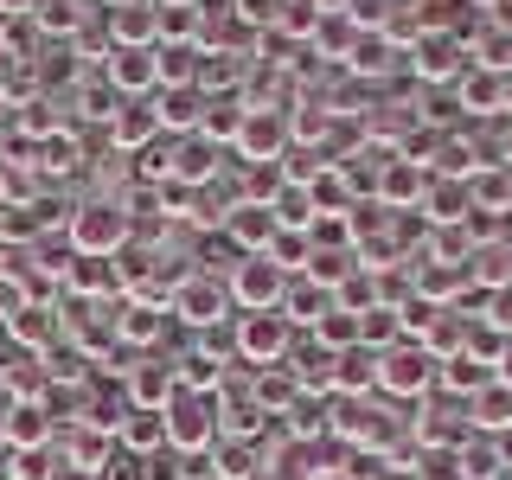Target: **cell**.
<instances>
[{
    "label": "cell",
    "mask_w": 512,
    "mask_h": 480,
    "mask_svg": "<svg viewBox=\"0 0 512 480\" xmlns=\"http://www.w3.org/2000/svg\"><path fill=\"white\" fill-rule=\"evenodd\" d=\"M26 308V282L13 269H0V327H13V314Z\"/></svg>",
    "instance_id": "48"
},
{
    "label": "cell",
    "mask_w": 512,
    "mask_h": 480,
    "mask_svg": "<svg viewBox=\"0 0 512 480\" xmlns=\"http://www.w3.org/2000/svg\"><path fill=\"white\" fill-rule=\"evenodd\" d=\"M352 45H359V20H352V13H320V26H314L308 52L333 58V64H346V58H352Z\"/></svg>",
    "instance_id": "25"
},
{
    "label": "cell",
    "mask_w": 512,
    "mask_h": 480,
    "mask_svg": "<svg viewBox=\"0 0 512 480\" xmlns=\"http://www.w3.org/2000/svg\"><path fill=\"white\" fill-rule=\"evenodd\" d=\"M173 378H180V391H192V397H205L212 391V384L224 378V352H180V359H173Z\"/></svg>",
    "instance_id": "32"
},
{
    "label": "cell",
    "mask_w": 512,
    "mask_h": 480,
    "mask_svg": "<svg viewBox=\"0 0 512 480\" xmlns=\"http://www.w3.org/2000/svg\"><path fill=\"white\" fill-rule=\"evenodd\" d=\"M64 288H71V295H116L122 301V269L109 263V256H77Z\"/></svg>",
    "instance_id": "24"
},
{
    "label": "cell",
    "mask_w": 512,
    "mask_h": 480,
    "mask_svg": "<svg viewBox=\"0 0 512 480\" xmlns=\"http://www.w3.org/2000/svg\"><path fill=\"white\" fill-rule=\"evenodd\" d=\"M314 340L327 346V352H352V346H359V314H346V308L320 314L314 320Z\"/></svg>",
    "instance_id": "43"
},
{
    "label": "cell",
    "mask_w": 512,
    "mask_h": 480,
    "mask_svg": "<svg viewBox=\"0 0 512 480\" xmlns=\"http://www.w3.org/2000/svg\"><path fill=\"white\" fill-rule=\"evenodd\" d=\"M13 122H20V135H26V141H52L58 128H64V116H58L52 96H32L26 109H13Z\"/></svg>",
    "instance_id": "42"
},
{
    "label": "cell",
    "mask_w": 512,
    "mask_h": 480,
    "mask_svg": "<svg viewBox=\"0 0 512 480\" xmlns=\"http://www.w3.org/2000/svg\"><path fill=\"white\" fill-rule=\"evenodd\" d=\"M122 384H128V410H167L173 397H180V378H173V365H160V359L128 365Z\"/></svg>",
    "instance_id": "12"
},
{
    "label": "cell",
    "mask_w": 512,
    "mask_h": 480,
    "mask_svg": "<svg viewBox=\"0 0 512 480\" xmlns=\"http://www.w3.org/2000/svg\"><path fill=\"white\" fill-rule=\"evenodd\" d=\"M71 103H77V116L84 122H116V109H122V96H116V84H109L103 71L96 77H77V90H71Z\"/></svg>",
    "instance_id": "31"
},
{
    "label": "cell",
    "mask_w": 512,
    "mask_h": 480,
    "mask_svg": "<svg viewBox=\"0 0 512 480\" xmlns=\"http://www.w3.org/2000/svg\"><path fill=\"white\" fill-rule=\"evenodd\" d=\"M455 103L468 109V116H500L506 109V77L487 71V64H468V71L455 77Z\"/></svg>",
    "instance_id": "15"
},
{
    "label": "cell",
    "mask_w": 512,
    "mask_h": 480,
    "mask_svg": "<svg viewBox=\"0 0 512 480\" xmlns=\"http://www.w3.org/2000/svg\"><path fill=\"white\" fill-rule=\"evenodd\" d=\"M493 378H500L506 391H512V340H506V352H500V365H493Z\"/></svg>",
    "instance_id": "52"
},
{
    "label": "cell",
    "mask_w": 512,
    "mask_h": 480,
    "mask_svg": "<svg viewBox=\"0 0 512 480\" xmlns=\"http://www.w3.org/2000/svg\"><path fill=\"white\" fill-rule=\"evenodd\" d=\"M39 154H45V173H52V180H58V173H77V141L71 135H52V141H39Z\"/></svg>",
    "instance_id": "47"
},
{
    "label": "cell",
    "mask_w": 512,
    "mask_h": 480,
    "mask_svg": "<svg viewBox=\"0 0 512 480\" xmlns=\"http://www.w3.org/2000/svg\"><path fill=\"white\" fill-rule=\"evenodd\" d=\"M391 58H397V45L384 39V32H372V39L359 32V45H352L346 71H352V77H384V71H391Z\"/></svg>",
    "instance_id": "39"
},
{
    "label": "cell",
    "mask_w": 512,
    "mask_h": 480,
    "mask_svg": "<svg viewBox=\"0 0 512 480\" xmlns=\"http://www.w3.org/2000/svg\"><path fill=\"white\" fill-rule=\"evenodd\" d=\"M436 372H442V359L416 340H397L391 352H378V391H391V397H423L436 384Z\"/></svg>",
    "instance_id": "2"
},
{
    "label": "cell",
    "mask_w": 512,
    "mask_h": 480,
    "mask_svg": "<svg viewBox=\"0 0 512 480\" xmlns=\"http://www.w3.org/2000/svg\"><path fill=\"white\" fill-rule=\"evenodd\" d=\"M250 397L263 404V416H288V410H295V397H301V384H295L288 365H263V372L250 378Z\"/></svg>",
    "instance_id": "21"
},
{
    "label": "cell",
    "mask_w": 512,
    "mask_h": 480,
    "mask_svg": "<svg viewBox=\"0 0 512 480\" xmlns=\"http://www.w3.org/2000/svg\"><path fill=\"white\" fill-rule=\"evenodd\" d=\"M378 384V352L372 346H352L333 359V391H346V397H365Z\"/></svg>",
    "instance_id": "30"
},
{
    "label": "cell",
    "mask_w": 512,
    "mask_h": 480,
    "mask_svg": "<svg viewBox=\"0 0 512 480\" xmlns=\"http://www.w3.org/2000/svg\"><path fill=\"white\" fill-rule=\"evenodd\" d=\"M416 480H468L461 474V461H455V448H423V461L410 468Z\"/></svg>",
    "instance_id": "45"
},
{
    "label": "cell",
    "mask_w": 512,
    "mask_h": 480,
    "mask_svg": "<svg viewBox=\"0 0 512 480\" xmlns=\"http://www.w3.org/2000/svg\"><path fill=\"white\" fill-rule=\"evenodd\" d=\"M0 448H13V404L0 397Z\"/></svg>",
    "instance_id": "51"
},
{
    "label": "cell",
    "mask_w": 512,
    "mask_h": 480,
    "mask_svg": "<svg viewBox=\"0 0 512 480\" xmlns=\"http://www.w3.org/2000/svg\"><path fill=\"white\" fill-rule=\"evenodd\" d=\"M263 256L282 269V276H308V263H314V237H308V231H276V244H269Z\"/></svg>",
    "instance_id": "38"
},
{
    "label": "cell",
    "mask_w": 512,
    "mask_h": 480,
    "mask_svg": "<svg viewBox=\"0 0 512 480\" xmlns=\"http://www.w3.org/2000/svg\"><path fill=\"white\" fill-rule=\"evenodd\" d=\"M314 26H320V7H314V0H282V13H276V32H282V39H314Z\"/></svg>",
    "instance_id": "44"
},
{
    "label": "cell",
    "mask_w": 512,
    "mask_h": 480,
    "mask_svg": "<svg viewBox=\"0 0 512 480\" xmlns=\"http://www.w3.org/2000/svg\"><path fill=\"white\" fill-rule=\"evenodd\" d=\"M167 320H173L167 308H154V301H128V295H122V301H116V340H122V346H154L160 333H167Z\"/></svg>",
    "instance_id": "17"
},
{
    "label": "cell",
    "mask_w": 512,
    "mask_h": 480,
    "mask_svg": "<svg viewBox=\"0 0 512 480\" xmlns=\"http://www.w3.org/2000/svg\"><path fill=\"white\" fill-rule=\"evenodd\" d=\"M423 192H429V167H423V160H404V154H397L391 167L378 173L372 199L384 205V212H404V205H423Z\"/></svg>",
    "instance_id": "11"
},
{
    "label": "cell",
    "mask_w": 512,
    "mask_h": 480,
    "mask_svg": "<svg viewBox=\"0 0 512 480\" xmlns=\"http://www.w3.org/2000/svg\"><path fill=\"white\" fill-rule=\"evenodd\" d=\"M13 480H58L45 448H13Z\"/></svg>",
    "instance_id": "46"
},
{
    "label": "cell",
    "mask_w": 512,
    "mask_h": 480,
    "mask_svg": "<svg viewBox=\"0 0 512 480\" xmlns=\"http://www.w3.org/2000/svg\"><path fill=\"white\" fill-rule=\"evenodd\" d=\"M288 282H295V276H282L269 256H244V263L231 269V282H224V288H231V301H237L244 314H269V308H282V288H288Z\"/></svg>",
    "instance_id": "7"
},
{
    "label": "cell",
    "mask_w": 512,
    "mask_h": 480,
    "mask_svg": "<svg viewBox=\"0 0 512 480\" xmlns=\"http://www.w3.org/2000/svg\"><path fill=\"white\" fill-rule=\"evenodd\" d=\"M320 314H333V288H320L308 276H295V282L282 288V320H288V327H308L314 333Z\"/></svg>",
    "instance_id": "19"
},
{
    "label": "cell",
    "mask_w": 512,
    "mask_h": 480,
    "mask_svg": "<svg viewBox=\"0 0 512 480\" xmlns=\"http://www.w3.org/2000/svg\"><path fill=\"white\" fill-rule=\"evenodd\" d=\"M468 429H474V436H506V429H512V391L500 378H493L487 391L468 397Z\"/></svg>",
    "instance_id": "20"
},
{
    "label": "cell",
    "mask_w": 512,
    "mask_h": 480,
    "mask_svg": "<svg viewBox=\"0 0 512 480\" xmlns=\"http://www.w3.org/2000/svg\"><path fill=\"white\" fill-rule=\"evenodd\" d=\"M109 45H160L154 0H116L109 7Z\"/></svg>",
    "instance_id": "16"
},
{
    "label": "cell",
    "mask_w": 512,
    "mask_h": 480,
    "mask_svg": "<svg viewBox=\"0 0 512 480\" xmlns=\"http://www.w3.org/2000/svg\"><path fill=\"white\" fill-rule=\"evenodd\" d=\"M231 346H237V359H250V365H282L288 352H295V327L282 320V308H269V314H237Z\"/></svg>",
    "instance_id": "3"
},
{
    "label": "cell",
    "mask_w": 512,
    "mask_h": 480,
    "mask_svg": "<svg viewBox=\"0 0 512 480\" xmlns=\"http://www.w3.org/2000/svg\"><path fill=\"white\" fill-rule=\"evenodd\" d=\"M103 77L116 84V96H148L160 90V64H154V45H116V52L103 58Z\"/></svg>",
    "instance_id": "9"
},
{
    "label": "cell",
    "mask_w": 512,
    "mask_h": 480,
    "mask_svg": "<svg viewBox=\"0 0 512 480\" xmlns=\"http://www.w3.org/2000/svg\"><path fill=\"white\" fill-rule=\"evenodd\" d=\"M39 13V0H0V20H32Z\"/></svg>",
    "instance_id": "50"
},
{
    "label": "cell",
    "mask_w": 512,
    "mask_h": 480,
    "mask_svg": "<svg viewBox=\"0 0 512 480\" xmlns=\"http://www.w3.org/2000/svg\"><path fill=\"white\" fill-rule=\"evenodd\" d=\"M58 327H64V314L45 308V301H26V308L13 314V340H20L26 352H45V346L58 340Z\"/></svg>",
    "instance_id": "26"
},
{
    "label": "cell",
    "mask_w": 512,
    "mask_h": 480,
    "mask_svg": "<svg viewBox=\"0 0 512 480\" xmlns=\"http://www.w3.org/2000/svg\"><path fill=\"white\" fill-rule=\"evenodd\" d=\"M212 468H218V480H250V474H263V455H256V442L218 436L212 442Z\"/></svg>",
    "instance_id": "34"
},
{
    "label": "cell",
    "mask_w": 512,
    "mask_h": 480,
    "mask_svg": "<svg viewBox=\"0 0 512 480\" xmlns=\"http://www.w3.org/2000/svg\"><path fill=\"white\" fill-rule=\"evenodd\" d=\"M218 167H224V148H212L205 135H180V141H173V180H180V186H192V192L212 186Z\"/></svg>",
    "instance_id": "14"
},
{
    "label": "cell",
    "mask_w": 512,
    "mask_h": 480,
    "mask_svg": "<svg viewBox=\"0 0 512 480\" xmlns=\"http://www.w3.org/2000/svg\"><path fill=\"white\" fill-rule=\"evenodd\" d=\"M436 384H442V391H455V397H474V391H487V384H493V365H487V359H474V352L461 346L455 359H442Z\"/></svg>",
    "instance_id": "27"
},
{
    "label": "cell",
    "mask_w": 512,
    "mask_h": 480,
    "mask_svg": "<svg viewBox=\"0 0 512 480\" xmlns=\"http://www.w3.org/2000/svg\"><path fill=\"white\" fill-rule=\"evenodd\" d=\"M231 308H237L231 288H224L218 276H205V269H199V276H186L180 288H173V301H167V314L186 320V327H199V333H212L218 320H231Z\"/></svg>",
    "instance_id": "4"
},
{
    "label": "cell",
    "mask_w": 512,
    "mask_h": 480,
    "mask_svg": "<svg viewBox=\"0 0 512 480\" xmlns=\"http://www.w3.org/2000/svg\"><path fill=\"white\" fill-rule=\"evenodd\" d=\"M500 480H512V468H506V474H500Z\"/></svg>",
    "instance_id": "54"
},
{
    "label": "cell",
    "mask_w": 512,
    "mask_h": 480,
    "mask_svg": "<svg viewBox=\"0 0 512 480\" xmlns=\"http://www.w3.org/2000/svg\"><path fill=\"white\" fill-rule=\"evenodd\" d=\"M154 64H160V90H199L205 52L199 45H154Z\"/></svg>",
    "instance_id": "23"
},
{
    "label": "cell",
    "mask_w": 512,
    "mask_h": 480,
    "mask_svg": "<svg viewBox=\"0 0 512 480\" xmlns=\"http://www.w3.org/2000/svg\"><path fill=\"white\" fill-rule=\"evenodd\" d=\"M269 212H276V231H314V199H308V186H282L276 199H269Z\"/></svg>",
    "instance_id": "37"
},
{
    "label": "cell",
    "mask_w": 512,
    "mask_h": 480,
    "mask_svg": "<svg viewBox=\"0 0 512 480\" xmlns=\"http://www.w3.org/2000/svg\"><path fill=\"white\" fill-rule=\"evenodd\" d=\"M212 442H218L212 397L180 391V397L167 404V448H173V455H212Z\"/></svg>",
    "instance_id": "5"
},
{
    "label": "cell",
    "mask_w": 512,
    "mask_h": 480,
    "mask_svg": "<svg viewBox=\"0 0 512 480\" xmlns=\"http://www.w3.org/2000/svg\"><path fill=\"white\" fill-rule=\"evenodd\" d=\"M244 116H250L244 96H224V103H218V96H205V122H199V135L212 141V148H231L237 128H244Z\"/></svg>",
    "instance_id": "28"
},
{
    "label": "cell",
    "mask_w": 512,
    "mask_h": 480,
    "mask_svg": "<svg viewBox=\"0 0 512 480\" xmlns=\"http://www.w3.org/2000/svg\"><path fill=\"white\" fill-rule=\"evenodd\" d=\"M423 205H429V224H468V180L429 186V192H423Z\"/></svg>",
    "instance_id": "40"
},
{
    "label": "cell",
    "mask_w": 512,
    "mask_h": 480,
    "mask_svg": "<svg viewBox=\"0 0 512 480\" xmlns=\"http://www.w3.org/2000/svg\"><path fill=\"white\" fill-rule=\"evenodd\" d=\"M455 461H461V474L468 480H500L506 474V455H500V442L493 436H468L455 448Z\"/></svg>",
    "instance_id": "33"
},
{
    "label": "cell",
    "mask_w": 512,
    "mask_h": 480,
    "mask_svg": "<svg viewBox=\"0 0 512 480\" xmlns=\"http://www.w3.org/2000/svg\"><path fill=\"white\" fill-rule=\"evenodd\" d=\"M32 20H39L45 39H77V32H84V7H77V0H39Z\"/></svg>",
    "instance_id": "41"
},
{
    "label": "cell",
    "mask_w": 512,
    "mask_h": 480,
    "mask_svg": "<svg viewBox=\"0 0 512 480\" xmlns=\"http://www.w3.org/2000/svg\"><path fill=\"white\" fill-rule=\"evenodd\" d=\"M160 135H167V128H160L154 103H122L116 122H109V148H116V154H141V148H154Z\"/></svg>",
    "instance_id": "13"
},
{
    "label": "cell",
    "mask_w": 512,
    "mask_h": 480,
    "mask_svg": "<svg viewBox=\"0 0 512 480\" xmlns=\"http://www.w3.org/2000/svg\"><path fill=\"white\" fill-rule=\"evenodd\" d=\"M237 13H244V20H250V26H276V13H282V0H244V7H237Z\"/></svg>",
    "instance_id": "49"
},
{
    "label": "cell",
    "mask_w": 512,
    "mask_h": 480,
    "mask_svg": "<svg viewBox=\"0 0 512 480\" xmlns=\"http://www.w3.org/2000/svg\"><path fill=\"white\" fill-rule=\"evenodd\" d=\"M154 109H160V128H167V135H199V122H205L199 90H167V96H154Z\"/></svg>",
    "instance_id": "29"
},
{
    "label": "cell",
    "mask_w": 512,
    "mask_h": 480,
    "mask_svg": "<svg viewBox=\"0 0 512 480\" xmlns=\"http://www.w3.org/2000/svg\"><path fill=\"white\" fill-rule=\"evenodd\" d=\"M468 64H487V71H512V26H480L468 39Z\"/></svg>",
    "instance_id": "35"
},
{
    "label": "cell",
    "mask_w": 512,
    "mask_h": 480,
    "mask_svg": "<svg viewBox=\"0 0 512 480\" xmlns=\"http://www.w3.org/2000/svg\"><path fill=\"white\" fill-rule=\"evenodd\" d=\"M45 442H52V410H45V397L13 404V448H45Z\"/></svg>",
    "instance_id": "36"
},
{
    "label": "cell",
    "mask_w": 512,
    "mask_h": 480,
    "mask_svg": "<svg viewBox=\"0 0 512 480\" xmlns=\"http://www.w3.org/2000/svg\"><path fill=\"white\" fill-rule=\"evenodd\" d=\"M116 448L122 455H154V448H167V410H122Z\"/></svg>",
    "instance_id": "18"
},
{
    "label": "cell",
    "mask_w": 512,
    "mask_h": 480,
    "mask_svg": "<svg viewBox=\"0 0 512 480\" xmlns=\"http://www.w3.org/2000/svg\"><path fill=\"white\" fill-rule=\"evenodd\" d=\"M410 71L423 77V84H455V77L468 71V39H461V32H423V39L410 45Z\"/></svg>",
    "instance_id": "8"
},
{
    "label": "cell",
    "mask_w": 512,
    "mask_h": 480,
    "mask_svg": "<svg viewBox=\"0 0 512 480\" xmlns=\"http://www.w3.org/2000/svg\"><path fill=\"white\" fill-rule=\"evenodd\" d=\"M468 212H480V218H512V173L480 167L474 180H468Z\"/></svg>",
    "instance_id": "22"
},
{
    "label": "cell",
    "mask_w": 512,
    "mask_h": 480,
    "mask_svg": "<svg viewBox=\"0 0 512 480\" xmlns=\"http://www.w3.org/2000/svg\"><path fill=\"white\" fill-rule=\"evenodd\" d=\"M128 244V212L116 199H90L71 212V256H116Z\"/></svg>",
    "instance_id": "1"
},
{
    "label": "cell",
    "mask_w": 512,
    "mask_h": 480,
    "mask_svg": "<svg viewBox=\"0 0 512 480\" xmlns=\"http://www.w3.org/2000/svg\"><path fill=\"white\" fill-rule=\"evenodd\" d=\"M7 109H13V96H7V77H0V122H7Z\"/></svg>",
    "instance_id": "53"
},
{
    "label": "cell",
    "mask_w": 512,
    "mask_h": 480,
    "mask_svg": "<svg viewBox=\"0 0 512 480\" xmlns=\"http://www.w3.org/2000/svg\"><path fill=\"white\" fill-rule=\"evenodd\" d=\"M224 237H231V250L263 256L269 244H276V212H269L263 199H237L231 218H224Z\"/></svg>",
    "instance_id": "10"
},
{
    "label": "cell",
    "mask_w": 512,
    "mask_h": 480,
    "mask_svg": "<svg viewBox=\"0 0 512 480\" xmlns=\"http://www.w3.org/2000/svg\"><path fill=\"white\" fill-rule=\"evenodd\" d=\"M231 154L244 160V167H276L288 154V109H250L244 128H237Z\"/></svg>",
    "instance_id": "6"
}]
</instances>
